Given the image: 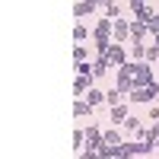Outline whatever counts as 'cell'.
I'll list each match as a JSON object with an SVG mask.
<instances>
[{
  "label": "cell",
  "mask_w": 159,
  "mask_h": 159,
  "mask_svg": "<svg viewBox=\"0 0 159 159\" xmlns=\"http://www.w3.org/2000/svg\"><path fill=\"white\" fill-rule=\"evenodd\" d=\"M130 57L143 61V57H147V45H143V42H130Z\"/></svg>",
  "instance_id": "obj_17"
},
{
  "label": "cell",
  "mask_w": 159,
  "mask_h": 159,
  "mask_svg": "<svg viewBox=\"0 0 159 159\" xmlns=\"http://www.w3.org/2000/svg\"><path fill=\"white\" fill-rule=\"evenodd\" d=\"M86 38H89V29H86L83 22H76L73 25V42H86Z\"/></svg>",
  "instance_id": "obj_21"
},
{
  "label": "cell",
  "mask_w": 159,
  "mask_h": 159,
  "mask_svg": "<svg viewBox=\"0 0 159 159\" xmlns=\"http://www.w3.org/2000/svg\"><path fill=\"white\" fill-rule=\"evenodd\" d=\"M124 99H127V96H124L118 86H111L108 92H105V102H108V108H111V105H118V102H124Z\"/></svg>",
  "instance_id": "obj_14"
},
{
  "label": "cell",
  "mask_w": 159,
  "mask_h": 159,
  "mask_svg": "<svg viewBox=\"0 0 159 159\" xmlns=\"http://www.w3.org/2000/svg\"><path fill=\"white\" fill-rule=\"evenodd\" d=\"M143 137H150L156 143V150H159V121H153L150 127H143Z\"/></svg>",
  "instance_id": "obj_19"
},
{
  "label": "cell",
  "mask_w": 159,
  "mask_h": 159,
  "mask_svg": "<svg viewBox=\"0 0 159 159\" xmlns=\"http://www.w3.org/2000/svg\"><path fill=\"white\" fill-rule=\"evenodd\" d=\"M140 7H147V0H130V10H134V13H137Z\"/></svg>",
  "instance_id": "obj_25"
},
{
  "label": "cell",
  "mask_w": 159,
  "mask_h": 159,
  "mask_svg": "<svg viewBox=\"0 0 159 159\" xmlns=\"http://www.w3.org/2000/svg\"><path fill=\"white\" fill-rule=\"evenodd\" d=\"M92 108H96V105H92L86 96H76V102H73V118H76V121H83V118H92Z\"/></svg>",
  "instance_id": "obj_5"
},
{
  "label": "cell",
  "mask_w": 159,
  "mask_h": 159,
  "mask_svg": "<svg viewBox=\"0 0 159 159\" xmlns=\"http://www.w3.org/2000/svg\"><path fill=\"white\" fill-rule=\"evenodd\" d=\"M102 143H105V130L99 124H89L86 127V150H99Z\"/></svg>",
  "instance_id": "obj_4"
},
{
  "label": "cell",
  "mask_w": 159,
  "mask_h": 159,
  "mask_svg": "<svg viewBox=\"0 0 159 159\" xmlns=\"http://www.w3.org/2000/svg\"><path fill=\"white\" fill-rule=\"evenodd\" d=\"M115 86L121 89L124 96L134 89V76H130V70H127V67H118V70H115Z\"/></svg>",
  "instance_id": "obj_6"
},
{
  "label": "cell",
  "mask_w": 159,
  "mask_h": 159,
  "mask_svg": "<svg viewBox=\"0 0 159 159\" xmlns=\"http://www.w3.org/2000/svg\"><path fill=\"white\" fill-rule=\"evenodd\" d=\"M73 150H86V127L73 130Z\"/></svg>",
  "instance_id": "obj_16"
},
{
  "label": "cell",
  "mask_w": 159,
  "mask_h": 159,
  "mask_svg": "<svg viewBox=\"0 0 159 159\" xmlns=\"http://www.w3.org/2000/svg\"><path fill=\"white\" fill-rule=\"evenodd\" d=\"M124 127L137 134V130H140V118H137V115H127V118H124Z\"/></svg>",
  "instance_id": "obj_24"
},
{
  "label": "cell",
  "mask_w": 159,
  "mask_h": 159,
  "mask_svg": "<svg viewBox=\"0 0 159 159\" xmlns=\"http://www.w3.org/2000/svg\"><path fill=\"white\" fill-rule=\"evenodd\" d=\"M153 16H156V10H150V7H140V10L134 13V19H140V22H147V25L153 22Z\"/></svg>",
  "instance_id": "obj_18"
},
{
  "label": "cell",
  "mask_w": 159,
  "mask_h": 159,
  "mask_svg": "<svg viewBox=\"0 0 159 159\" xmlns=\"http://www.w3.org/2000/svg\"><path fill=\"white\" fill-rule=\"evenodd\" d=\"M102 13H105V16H111V19H118V16H121L118 0H102Z\"/></svg>",
  "instance_id": "obj_13"
},
{
  "label": "cell",
  "mask_w": 159,
  "mask_h": 159,
  "mask_svg": "<svg viewBox=\"0 0 159 159\" xmlns=\"http://www.w3.org/2000/svg\"><path fill=\"white\" fill-rule=\"evenodd\" d=\"M156 96H159V80H153L150 86H137V89H130V92H127V102H130V105H150Z\"/></svg>",
  "instance_id": "obj_1"
},
{
  "label": "cell",
  "mask_w": 159,
  "mask_h": 159,
  "mask_svg": "<svg viewBox=\"0 0 159 159\" xmlns=\"http://www.w3.org/2000/svg\"><path fill=\"white\" fill-rule=\"evenodd\" d=\"M105 143H115V147H121V143H124V140H121V130H118V124H111L108 130H105Z\"/></svg>",
  "instance_id": "obj_15"
},
{
  "label": "cell",
  "mask_w": 159,
  "mask_h": 159,
  "mask_svg": "<svg viewBox=\"0 0 159 159\" xmlns=\"http://www.w3.org/2000/svg\"><path fill=\"white\" fill-rule=\"evenodd\" d=\"M153 150H156V143L150 137H137V140L124 143V156H150Z\"/></svg>",
  "instance_id": "obj_2"
},
{
  "label": "cell",
  "mask_w": 159,
  "mask_h": 159,
  "mask_svg": "<svg viewBox=\"0 0 159 159\" xmlns=\"http://www.w3.org/2000/svg\"><path fill=\"white\" fill-rule=\"evenodd\" d=\"M92 80H96V76H83V73H76V80H73V92H76V96H86L89 86H92Z\"/></svg>",
  "instance_id": "obj_11"
},
{
  "label": "cell",
  "mask_w": 159,
  "mask_h": 159,
  "mask_svg": "<svg viewBox=\"0 0 159 159\" xmlns=\"http://www.w3.org/2000/svg\"><path fill=\"white\" fill-rule=\"evenodd\" d=\"M143 61H150V64H156V61H159V42L147 45V57H143Z\"/></svg>",
  "instance_id": "obj_22"
},
{
  "label": "cell",
  "mask_w": 159,
  "mask_h": 159,
  "mask_svg": "<svg viewBox=\"0 0 159 159\" xmlns=\"http://www.w3.org/2000/svg\"><path fill=\"white\" fill-rule=\"evenodd\" d=\"M127 115H130V105L127 102H118V105H111V115L108 118H111V124H124Z\"/></svg>",
  "instance_id": "obj_9"
},
{
  "label": "cell",
  "mask_w": 159,
  "mask_h": 159,
  "mask_svg": "<svg viewBox=\"0 0 159 159\" xmlns=\"http://www.w3.org/2000/svg\"><path fill=\"white\" fill-rule=\"evenodd\" d=\"M108 70H111V64H108V57H105V54H99L96 61H92V73H96V80H99V76H105Z\"/></svg>",
  "instance_id": "obj_12"
},
{
  "label": "cell",
  "mask_w": 159,
  "mask_h": 159,
  "mask_svg": "<svg viewBox=\"0 0 159 159\" xmlns=\"http://www.w3.org/2000/svg\"><path fill=\"white\" fill-rule=\"evenodd\" d=\"M150 32V25L147 22H140V19H130V42H143Z\"/></svg>",
  "instance_id": "obj_10"
},
{
  "label": "cell",
  "mask_w": 159,
  "mask_h": 159,
  "mask_svg": "<svg viewBox=\"0 0 159 159\" xmlns=\"http://www.w3.org/2000/svg\"><path fill=\"white\" fill-rule=\"evenodd\" d=\"M156 70H159V61H156Z\"/></svg>",
  "instance_id": "obj_27"
},
{
  "label": "cell",
  "mask_w": 159,
  "mask_h": 159,
  "mask_svg": "<svg viewBox=\"0 0 159 159\" xmlns=\"http://www.w3.org/2000/svg\"><path fill=\"white\" fill-rule=\"evenodd\" d=\"M96 0H76V7H73V16L76 19H86V16H92V13H96Z\"/></svg>",
  "instance_id": "obj_7"
},
{
  "label": "cell",
  "mask_w": 159,
  "mask_h": 159,
  "mask_svg": "<svg viewBox=\"0 0 159 159\" xmlns=\"http://www.w3.org/2000/svg\"><path fill=\"white\" fill-rule=\"evenodd\" d=\"M115 42H124V45L130 42V22L121 19V16L115 19Z\"/></svg>",
  "instance_id": "obj_8"
},
{
  "label": "cell",
  "mask_w": 159,
  "mask_h": 159,
  "mask_svg": "<svg viewBox=\"0 0 159 159\" xmlns=\"http://www.w3.org/2000/svg\"><path fill=\"white\" fill-rule=\"evenodd\" d=\"M150 121H159V105H153V108H150Z\"/></svg>",
  "instance_id": "obj_26"
},
{
  "label": "cell",
  "mask_w": 159,
  "mask_h": 159,
  "mask_svg": "<svg viewBox=\"0 0 159 159\" xmlns=\"http://www.w3.org/2000/svg\"><path fill=\"white\" fill-rule=\"evenodd\" d=\"M96 3H102V0H96Z\"/></svg>",
  "instance_id": "obj_28"
},
{
  "label": "cell",
  "mask_w": 159,
  "mask_h": 159,
  "mask_svg": "<svg viewBox=\"0 0 159 159\" xmlns=\"http://www.w3.org/2000/svg\"><path fill=\"white\" fill-rule=\"evenodd\" d=\"M86 57H89V51H86V45H83V42H76V48H73V61L80 64V61H86Z\"/></svg>",
  "instance_id": "obj_23"
},
{
  "label": "cell",
  "mask_w": 159,
  "mask_h": 159,
  "mask_svg": "<svg viewBox=\"0 0 159 159\" xmlns=\"http://www.w3.org/2000/svg\"><path fill=\"white\" fill-rule=\"evenodd\" d=\"M86 99H89L92 105H102V102H105V92H102V89H96V86H89V92H86Z\"/></svg>",
  "instance_id": "obj_20"
},
{
  "label": "cell",
  "mask_w": 159,
  "mask_h": 159,
  "mask_svg": "<svg viewBox=\"0 0 159 159\" xmlns=\"http://www.w3.org/2000/svg\"><path fill=\"white\" fill-rule=\"evenodd\" d=\"M127 54H130V51L124 48V42H111L108 51H105V57H108L111 67H121V64H127Z\"/></svg>",
  "instance_id": "obj_3"
}]
</instances>
